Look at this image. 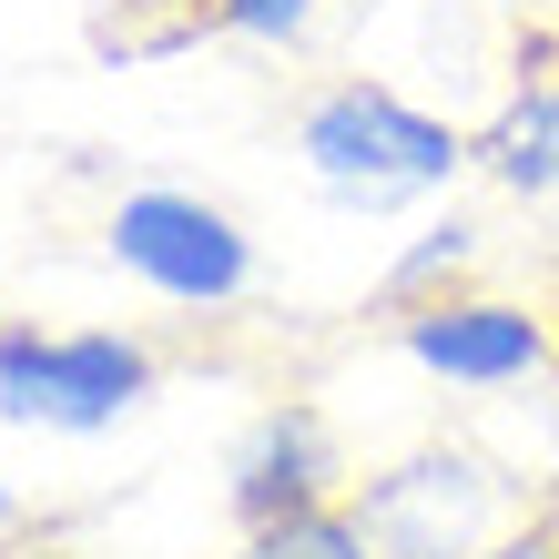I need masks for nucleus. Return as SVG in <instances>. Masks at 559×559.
<instances>
[{
    "instance_id": "obj_1",
    "label": "nucleus",
    "mask_w": 559,
    "mask_h": 559,
    "mask_svg": "<svg viewBox=\"0 0 559 559\" xmlns=\"http://www.w3.org/2000/svg\"><path fill=\"white\" fill-rule=\"evenodd\" d=\"M295 163L336 193L346 214H397L448 193L457 174L478 163V133H457L448 112L407 103L397 82H325L306 112H295Z\"/></svg>"
},
{
    "instance_id": "obj_8",
    "label": "nucleus",
    "mask_w": 559,
    "mask_h": 559,
    "mask_svg": "<svg viewBox=\"0 0 559 559\" xmlns=\"http://www.w3.org/2000/svg\"><path fill=\"white\" fill-rule=\"evenodd\" d=\"M468 265H478V224H468V214L427 224V235L397 254V265H386V306L407 316V306H427V295H457L448 275H468Z\"/></svg>"
},
{
    "instance_id": "obj_2",
    "label": "nucleus",
    "mask_w": 559,
    "mask_h": 559,
    "mask_svg": "<svg viewBox=\"0 0 559 559\" xmlns=\"http://www.w3.org/2000/svg\"><path fill=\"white\" fill-rule=\"evenodd\" d=\"M346 509H356V530H367L377 559H478L499 530L530 519V488L499 457L427 438L407 457H386V468H367L346 488Z\"/></svg>"
},
{
    "instance_id": "obj_3",
    "label": "nucleus",
    "mask_w": 559,
    "mask_h": 559,
    "mask_svg": "<svg viewBox=\"0 0 559 559\" xmlns=\"http://www.w3.org/2000/svg\"><path fill=\"white\" fill-rule=\"evenodd\" d=\"M163 356L133 325H0V417L41 438H103L143 417Z\"/></svg>"
},
{
    "instance_id": "obj_10",
    "label": "nucleus",
    "mask_w": 559,
    "mask_h": 559,
    "mask_svg": "<svg viewBox=\"0 0 559 559\" xmlns=\"http://www.w3.org/2000/svg\"><path fill=\"white\" fill-rule=\"evenodd\" d=\"M214 31L224 41H254V51H306L316 0H214Z\"/></svg>"
},
{
    "instance_id": "obj_7",
    "label": "nucleus",
    "mask_w": 559,
    "mask_h": 559,
    "mask_svg": "<svg viewBox=\"0 0 559 559\" xmlns=\"http://www.w3.org/2000/svg\"><path fill=\"white\" fill-rule=\"evenodd\" d=\"M478 163L499 174L509 193H559V82H530V92H509L499 122L478 133Z\"/></svg>"
},
{
    "instance_id": "obj_9",
    "label": "nucleus",
    "mask_w": 559,
    "mask_h": 559,
    "mask_svg": "<svg viewBox=\"0 0 559 559\" xmlns=\"http://www.w3.org/2000/svg\"><path fill=\"white\" fill-rule=\"evenodd\" d=\"M235 559H377L367 530H356V509H306V519H275V530H245Z\"/></svg>"
},
{
    "instance_id": "obj_6",
    "label": "nucleus",
    "mask_w": 559,
    "mask_h": 559,
    "mask_svg": "<svg viewBox=\"0 0 559 559\" xmlns=\"http://www.w3.org/2000/svg\"><path fill=\"white\" fill-rule=\"evenodd\" d=\"M224 499H235L245 530H275V519L336 509V499H346V457H336V427H325V407L275 397L265 417L245 427L235 468H224Z\"/></svg>"
},
{
    "instance_id": "obj_11",
    "label": "nucleus",
    "mask_w": 559,
    "mask_h": 559,
    "mask_svg": "<svg viewBox=\"0 0 559 559\" xmlns=\"http://www.w3.org/2000/svg\"><path fill=\"white\" fill-rule=\"evenodd\" d=\"M478 559H559V519H519V530H499Z\"/></svg>"
},
{
    "instance_id": "obj_5",
    "label": "nucleus",
    "mask_w": 559,
    "mask_h": 559,
    "mask_svg": "<svg viewBox=\"0 0 559 559\" xmlns=\"http://www.w3.org/2000/svg\"><path fill=\"white\" fill-rule=\"evenodd\" d=\"M397 356L457 397H499V386H530L559 367V336L549 316L509 306V295H427L397 316Z\"/></svg>"
},
{
    "instance_id": "obj_12",
    "label": "nucleus",
    "mask_w": 559,
    "mask_h": 559,
    "mask_svg": "<svg viewBox=\"0 0 559 559\" xmlns=\"http://www.w3.org/2000/svg\"><path fill=\"white\" fill-rule=\"evenodd\" d=\"M122 11H174V21L193 31V41H204V31H214V0H122Z\"/></svg>"
},
{
    "instance_id": "obj_4",
    "label": "nucleus",
    "mask_w": 559,
    "mask_h": 559,
    "mask_svg": "<svg viewBox=\"0 0 559 559\" xmlns=\"http://www.w3.org/2000/svg\"><path fill=\"white\" fill-rule=\"evenodd\" d=\"M103 254L143 295H163V306H183V316H224V306L254 295V235L214 204V193H183V183L122 193V204L103 214Z\"/></svg>"
}]
</instances>
